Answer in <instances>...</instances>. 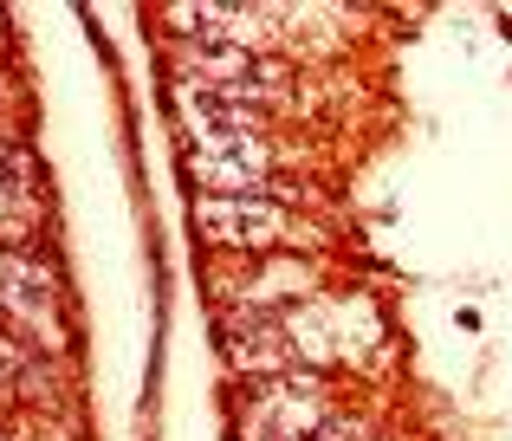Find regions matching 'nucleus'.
Instances as JSON below:
<instances>
[{
	"label": "nucleus",
	"mask_w": 512,
	"mask_h": 441,
	"mask_svg": "<svg viewBox=\"0 0 512 441\" xmlns=\"http://www.w3.org/2000/svg\"><path fill=\"white\" fill-rule=\"evenodd\" d=\"M221 351H227V364H234L240 377H253V383L292 377V370H299V351H292L279 312H234L221 325Z\"/></svg>",
	"instance_id": "obj_6"
},
{
	"label": "nucleus",
	"mask_w": 512,
	"mask_h": 441,
	"mask_svg": "<svg viewBox=\"0 0 512 441\" xmlns=\"http://www.w3.org/2000/svg\"><path fill=\"white\" fill-rule=\"evenodd\" d=\"M39 221V195H33V163L20 150H0V247H20Z\"/></svg>",
	"instance_id": "obj_7"
},
{
	"label": "nucleus",
	"mask_w": 512,
	"mask_h": 441,
	"mask_svg": "<svg viewBox=\"0 0 512 441\" xmlns=\"http://www.w3.org/2000/svg\"><path fill=\"white\" fill-rule=\"evenodd\" d=\"M279 318H286V338L299 351V370H338V364H357V357H370L383 344V325H376L370 299H331V292H318V299L292 305Z\"/></svg>",
	"instance_id": "obj_1"
},
{
	"label": "nucleus",
	"mask_w": 512,
	"mask_h": 441,
	"mask_svg": "<svg viewBox=\"0 0 512 441\" xmlns=\"http://www.w3.org/2000/svg\"><path fill=\"white\" fill-rule=\"evenodd\" d=\"M0 312L20 318V331L46 351L65 344V305H59V279L39 260H26L20 247H0Z\"/></svg>",
	"instance_id": "obj_5"
},
{
	"label": "nucleus",
	"mask_w": 512,
	"mask_h": 441,
	"mask_svg": "<svg viewBox=\"0 0 512 441\" xmlns=\"http://www.w3.org/2000/svg\"><path fill=\"white\" fill-rule=\"evenodd\" d=\"M195 234L234 253H279L299 240H318L292 208L266 202V195H195Z\"/></svg>",
	"instance_id": "obj_2"
},
{
	"label": "nucleus",
	"mask_w": 512,
	"mask_h": 441,
	"mask_svg": "<svg viewBox=\"0 0 512 441\" xmlns=\"http://www.w3.org/2000/svg\"><path fill=\"white\" fill-rule=\"evenodd\" d=\"M0 441H13V435H7V429H0Z\"/></svg>",
	"instance_id": "obj_8"
},
{
	"label": "nucleus",
	"mask_w": 512,
	"mask_h": 441,
	"mask_svg": "<svg viewBox=\"0 0 512 441\" xmlns=\"http://www.w3.org/2000/svg\"><path fill=\"white\" fill-rule=\"evenodd\" d=\"M188 176L208 195H266L273 189V143H266V130H253V137H201L188 143Z\"/></svg>",
	"instance_id": "obj_4"
},
{
	"label": "nucleus",
	"mask_w": 512,
	"mask_h": 441,
	"mask_svg": "<svg viewBox=\"0 0 512 441\" xmlns=\"http://www.w3.org/2000/svg\"><path fill=\"white\" fill-rule=\"evenodd\" d=\"M325 422H331V396L318 390V377L292 370V377L253 383V403H247L253 441H318Z\"/></svg>",
	"instance_id": "obj_3"
}]
</instances>
